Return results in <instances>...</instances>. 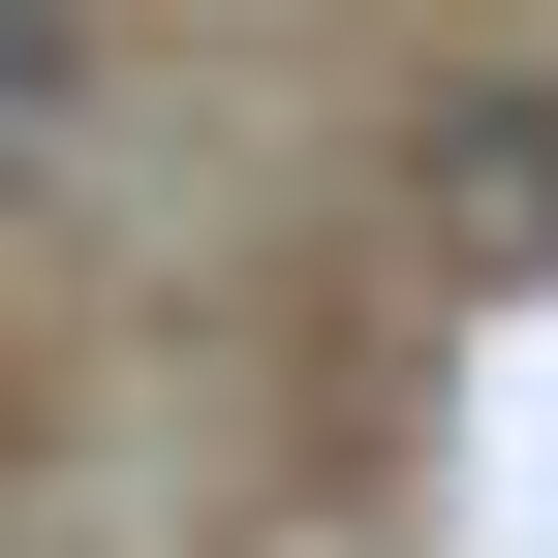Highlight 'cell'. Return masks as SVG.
<instances>
[{"instance_id":"6da1fadb","label":"cell","mask_w":558,"mask_h":558,"mask_svg":"<svg viewBox=\"0 0 558 558\" xmlns=\"http://www.w3.org/2000/svg\"><path fill=\"white\" fill-rule=\"evenodd\" d=\"M435 279H558V94H465L435 124Z\"/></svg>"}]
</instances>
